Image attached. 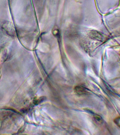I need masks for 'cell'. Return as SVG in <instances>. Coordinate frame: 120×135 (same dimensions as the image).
<instances>
[{"label":"cell","mask_w":120,"mask_h":135,"mask_svg":"<svg viewBox=\"0 0 120 135\" xmlns=\"http://www.w3.org/2000/svg\"><path fill=\"white\" fill-rule=\"evenodd\" d=\"M75 92L78 95H83L85 94L86 93L85 89L84 87L80 86L75 87Z\"/></svg>","instance_id":"6da1fadb"}]
</instances>
